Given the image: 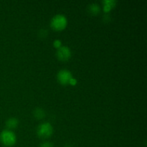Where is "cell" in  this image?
<instances>
[{
    "label": "cell",
    "instance_id": "52a82bcc",
    "mask_svg": "<svg viewBox=\"0 0 147 147\" xmlns=\"http://www.w3.org/2000/svg\"><path fill=\"white\" fill-rule=\"evenodd\" d=\"M19 123L18 119H16V118H10L6 122V126L8 129H15L17 127Z\"/></svg>",
    "mask_w": 147,
    "mask_h": 147
},
{
    "label": "cell",
    "instance_id": "ba28073f",
    "mask_svg": "<svg viewBox=\"0 0 147 147\" xmlns=\"http://www.w3.org/2000/svg\"><path fill=\"white\" fill-rule=\"evenodd\" d=\"M100 7L97 4H92L90 5H89L88 7L89 12L91 14H93V15H96V14H98L99 11H100Z\"/></svg>",
    "mask_w": 147,
    "mask_h": 147
},
{
    "label": "cell",
    "instance_id": "8fae6325",
    "mask_svg": "<svg viewBox=\"0 0 147 147\" xmlns=\"http://www.w3.org/2000/svg\"><path fill=\"white\" fill-rule=\"evenodd\" d=\"M40 147H53V144L51 142H44L40 145Z\"/></svg>",
    "mask_w": 147,
    "mask_h": 147
},
{
    "label": "cell",
    "instance_id": "7a4b0ae2",
    "mask_svg": "<svg viewBox=\"0 0 147 147\" xmlns=\"http://www.w3.org/2000/svg\"><path fill=\"white\" fill-rule=\"evenodd\" d=\"M37 135L41 139H47L53 134V128L50 123H41L37 128Z\"/></svg>",
    "mask_w": 147,
    "mask_h": 147
},
{
    "label": "cell",
    "instance_id": "6da1fadb",
    "mask_svg": "<svg viewBox=\"0 0 147 147\" xmlns=\"http://www.w3.org/2000/svg\"><path fill=\"white\" fill-rule=\"evenodd\" d=\"M67 24V20L65 16L58 14L53 17L50 22V26L53 30L56 31H61L64 30Z\"/></svg>",
    "mask_w": 147,
    "mask_h": 147
},
{
    "label": "cell",
    "instance_id": "30bf717a",
    "mask_svg": "<svg viewBox=\"0 0 147 147\" xmlns=\"http://www.w3.org/2000/svg\"><path fill=\"white\" fill-rule=\"evenodd\" d=\"M53 45H54V46L55 47H57V48H60V47H61L62 45V42L60 40H55L54 41V43H53Z\"/></svg>",
    "mask_w": 147,
    "mask_h": 147
},
{
    "label": "cell",
    "instance_id": "4fadbf2b",
    "mask_svg": "<svg viewBox=\"0 0 147 147\" xmlns=\"http://www.w3.org/2000/svg\"><path fill=\"white\" fill-rule=\"evenodd\" d=\"M65 147H71L70 146H68V145H67V146H65Z\"/></svg>",
    "mask_w": 147,
    "mask_h": 147
},
{
    "label": "cell",
    "instance_id": "3957f363",
    "mask_svg": "<svg viewBox=\"0 0 147 147\" xmlns=\"http://www.w3.org/2000/svg\"><path fill=\"white\" fill-rule=\"evenodd\" d=\"M0 139L4 145L7 146H11L16 143V136L12 131L9 130L3 131L0 135Z\"/></svg>",
    "mask_w": 147,
    "mask_h": 147
},
{
    "label": "cell",
    "instance_id": "7c38bea8",
    "mask_svg": "<svg viewBox=\"0 0 147 147\" xmlns=\"http://www.w3.org/2000/svg\"><path fill=\"white\" fill-rule=\"evenodd\" d=\"M77 83V80H76V78H72L71 80H70V83H69V84L70 85H73V86H75V85Z\"/></svg>",
    "mask_w": 147,
    "mask_h": 147
},
{
    "label": "cell",
    "instance_id": "8992f818",
    "mask_svg": "<svg viewBox=\"0 0 147 147\" xmlns=\"http://www.w3.org/2000/svg\"><path fill=\"white\" fill-rule=\"evenodd\" d=\"M103 10L105 12H109L111 9L115 7L116 1L114 0H106L103 1Z\"/></svg>",
    "mask_w": 147,
    "mask_h": 147
},
{
    "label": "cell",
    "instance_id": "5b68a950",
    "mask_svg": "<svg viewBox=\"0 0 147 147\" xmlns=\"http://www.w3.org/2000/svg\"><path fill=\"white\" fill-rule=\"evenodd\" d=\"M57 58L62 61H67L71 57V51L67 46H61L57 51Z\"/></svg>",
    "mask_w": 147,
    "mask_h": 147
},
{
    "label": "cell",
    "instance_id": "277c9868",
    "mask_svg": "<svg viewBox=\"0 0 147 147\" xmlns=\"http://www.w3.org/2000/svg\"><path fill=\"white\" fill-rule=\"evenodd\" d=\"M72 78H73V76L69 70H65V69L60 70L57 75V80L62 85L69 84Z\"/></svg>",
    "mask_w": 147,
    "mask_h": 147
},
{
    "label": "cell",
    "instance_id": "9c48e42d",
    "mask_svg": "<svg viewBox=\"0 0 147 147\" xmlns=\"http://www.w3.org/2000/svg\"><path fill=\"white\" fill-rule=\"evenodd\" d=\"M33 113H34V116L37 119H42L45 117V111L42 109H40V108L36 109L34 111V112H33Z\"/></svg>",
    "mask_w": 147,
    "mask_h": 147
}]
</instances>
